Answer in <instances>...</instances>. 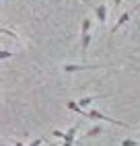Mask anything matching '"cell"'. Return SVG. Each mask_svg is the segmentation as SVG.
I'll return each instance as SVG.
<instances>
[{"label": "cell", "instance_id": "obj_15", "mask_svg": "<svg viewBox=\"0 0 140 146\" xmlns=\"http://www.w3.org/2000/svg\"><path fill=\"white\" fill-rule=\"evenodd\" d=\"M15 146H23V142H19V140H17V142H15Z\"/></svg>", "mask_w": 140, "mask_h": 146}, {"label": "cell", "instance_id": "obj_16", "mask_svg": "<svg viewBox=\"0 0 140 146\" xmlns=\"http://www.w3.org/2000/svg\"><path fill=\"white\" fill-rule=\"evenodd\" d=\"M2 146H4V144H2Z\"/></svg>", "mask_w": 140, "mask_h": 146}, {"label": "cell", "instance_id": "obj_9", "mask_svg": "<svg viewBox=\"0 0 140 146\" xmlns=\"http://www.w3.org/2000/svg\"><path fill=\"white\" fill-rule=\"evenodd\" d=\"M81 31H83V33H89V31H91V21H89V19H83V27H81Z\"/></svg>", "mask_w": 140, "mask_h": 146}, {"label": "cell", "instance_id": "obj_3", "mask_svg": "<svg viewBox=\"0 0 140 146\" xmlns=\"http://www.w3.org/2000/svg\"><path fill=\"white\" fill-rule=\"evenodd\" d=\"M95 68H101V66H83V64H66L64 66V72H81V70H95Z\"/></svg>", "mask_w": 140, "mask_h": 146}, {"label": "cell", "instance_id": "obj_14", "mask_svg": "<svg viewBox=\"0 0 140 146\" xmlns=\"http://www.w3.org/2000/svg\"><path fill=\"white\" fill-rule=\"evenodd\" d=\"M119 4H122V0H113V6H115V8H117Z\"/></svg>", "mask_w": 140, "mask_h": 146}, {"label": "cell", "instance_id": "obj_12", "mask_svg": "<svg viewBox=\"0 0 140 146\" xmlns=\"http://www.w3.org/2000/svg\"><path fill=\"white\" fill-rule=\"evenodd\" d=\"M41 142H43V138H37V140H33L29 146H41Z\"/></svg>", "mask_w": 140, "mask_h": 146}, {"label": "cell", "instance_id": "obj_6", "mask_svg": "<svg viewBox=\"0 0 140 146\" xmlns=\"http://www.w3.org/2000/svg\"><path fill=\"white\" fill-rule=\"evenodd\" d=\"M66 107H68L70 111H76V113H83V115H87V111H85V109H83V107L78 105L76 101H68V103H66Z\"/></svg>", "mask_w": 140, "mask_h": 146}, {"label": "cell", "instance_id": "obj_1", "mask_svg": "<svg viewBox=\"0 0 140 146\" xmlns=\"http://www.w3.org/2000/svg\"><path fill=\"white\" fill-rule=\"evenodd\" d=\"M87 117H89V119H97V121H109V123H115V125H119V128H132V125H128V123H122V121H117V119L107 117V115H103L101 111H97V109L87 111Z\"/></svg>", "mask_w": 140, "mask_h": 146}, {"label": "cell", "instance_id": "obj_4", "mask_svg": "<svg viewBox=\"0 0 140 146\" xmlns=\"http://www.w3.org/2000/svg\"><path fill=\"white\" fill-rule=\"evenodd\" d=\"M95 15H97V19H99V23L105 25V21H107V6H105V4H99V6L95 8Z\"/></svg>", "mask_w": 140, "mask_h": 146}, {"label": "cell", "instance_id": "obj_8", "mask_svg": "<svg viewBox=\"0 0 140 146\" xmlns=\"http://www.w3.org/2000/svg\"><path fill=\"white\" fill-rule=\"evenodd\" d=\"M89 43H91V33H83V54L87 52Z\"/></svg>", "mask_w": 140, "mask_h": 146}, {"label": "cell", "instance_id": "obj_10", "mask_svg": "<svg viewBox=\"0 0 140 146\" xmlns=\"http://www.w3.org/2000/svg\"><path fill=\"white\" fill-rule=\"evenodd\" d=\"M138 140H122V146H138Z\"/></svg>", "mask_w": 140, "mask_h": 146}, {"label": "cell", "instance_id": "obj_5", "mask_svg": "<svg viewBox=\"0 0 140 146\" xmlns=\"http://www.w3.org/2000/svg\"><path fill=\"white\" fill-rule=\"evenodd\" d=\"M74 138H76V125H72L68 132H66V138H64V146H72L74 144Z\"/></svg>", "mask_w": 140, "mask_h": 146}, {"label": "cell", "instance_id": "obj_2", "mask_svg": "<svg viewBox=\"0 0 140 146\" xmlns=\"http://www.w3.org/2000/svg\"><path fill=\"white\" fill-rule=\"evenodd\" d=\"M130 17H132V11H126V13H122V15H119V19H117V23L111 27V31H109V37H111L115 31H117V29L119 27H122V25H126L128 21H130Z\"/></svg>", "mask_w": 140, "mask_h": 146}, {"label": "cell", "instance_id": "obj_11", "mask_svg": "<svg viewBox=\"0 0 140 146\" xmlns=\"http://www.w3.org/2000/svg\"><path fill=\"white\" fill-rule=\"evenodd\" d=\"M54 136H56V138H60V140H64V138H66V132H62V130H54Z\"/></svg>", "mask_w": 140, "mask_h": 146}, {"label": "cell", "instance_id": "obj_7", "mask_svg": "<svg viewBox=\"0 0 140 146\" xmlns=\"http://www.w3.org/2000/svg\"><path fill=\"white\" fill-rule=\"evenodd\" d=\"M101 132H103V128H101V125H95V128H91V130H89V132L85 134V138H93V136L101 134Z\"/></svg>", "mask_w": 140, "mask_h": 146}, {"label": "cell", "instance_id": "obj_13", "mask_svg": "<svg viewBox=\"0 0 140 146\" xmlns=\"http://www.w3.org/2000/svg\"><path fill=\"white\" fill-rule=\"evenodd\" d=\"M0 58H2V60H6V58H13V54H8V52H0Z\"/></svg>", "mask_w": 140, "mask_h": 146}]
</instances>
